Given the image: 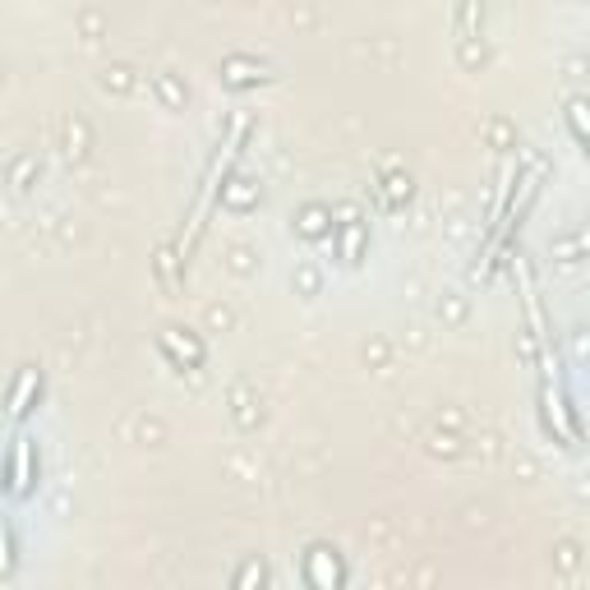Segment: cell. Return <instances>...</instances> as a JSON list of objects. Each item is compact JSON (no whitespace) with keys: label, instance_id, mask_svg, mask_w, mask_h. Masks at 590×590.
<instances>
[{"label":"cell","instance_id":"cell-3","mask_svg":"<svg viewBox=\"0 0 590 590\" xmlns=\"http://www.w3.org/2000/svg\"><path fill=\"white\" fill-rule=\"evenodd\" d=\"M38 397H42V370H38V364H28V370H19V379H14V387H10V402H6L14 425H23V420L33 415Z\"/></svg>","mask_w":590,"mask_h":590},{"label":"cell","instance_id":"cell-5","mask_svg":"<svg viewBox=\"0 0 590 590\" xmlns=\"http://www.w3.org/2000/svg\"><path fill=\"white\" fill-rule=\"evenodd\" d=\"M342 259L351 268L364 259V221L360 217H346V227H342Z\"/></svg>","mask_w":590,"mask_h":590},{"label":"cell","instance_id":"cell-4","mask_svg":"<svg viewBox=\"0 0 590 590\" xmlns=\"http://www.w3.org/2000/svg\"><path fill=\"white\" fill-rule=\"evenodd\" d=\"M162 351L172 355L176 364L189 355V364H204V346L194 342V337H180V332H162Z\"/></svg>","mask_w":590,"mask_h":590},{"label":"cell","instance_id":"cell-7","mask_svg":"<svg viewBox=\"0 0 590 590\" xmlns=\"http://www.w3.org/2000/svg\"><path fill=\"white\" fill-rule=\"evenodd\" d=\"M568 121H572V138H577V144H586V138H590V130H586V97L568 102Z\"/></svg>","mask_w":590,"mask_h":590},{"label":"cell","instance_id":"cell-6","mask_svg":"<svg viewBox=\"0 0 590 590\" xmlns=\"http://www.w3.org/2000/svg\"><path fill=\"white\" fill-rule=\"evenodd\" d=\"M14 572V536H10V521L0 517V577Z\"/></svg>","mask_w":590,"mask_h":590},{"label":"cell","instance_id":"cell-2","mask_svg":"<svg viewBox=\"0 0 590 590\" xmlns=\"http://www.w3.org/2000/svg\"><path fill=\"white\" fill-rule=\"evenodd\" d=\"M33 489H38V443L28 434H19L10 447V494L28 498Z\"/></svg>","mask_w":590,"mask_h":590},{"label":"cell","instance_id":"cell-1","mask_svg":"<svg viewBox=\"0 0 590 590\" xmlns=\"http://www.w3.org/2000/svg\"><path fill=\"white\" fill-rule=\"evenodd\" d=\"M304 581L314 590H337L346 581V568H342V553L332 545H309L304 549Z\"/></svg>","mask_w":590,"mask_h":590},{"label":"cell","instance_id":"cell-8","mask_svg":"<svg viewBox=\"0 0 590 590\" xmlns=\"http://www.w3.org/2000/svg\"><path fill=\"white\" fill-rule=\"evenodd\" d=\"M255 577H263V568H245V572H240V581H236V586H249V581H255Z\"/></svg>","mask_w":590,"mask_h":590}]
</instances>
